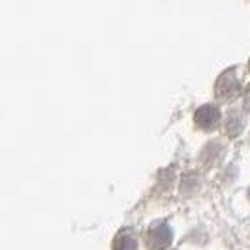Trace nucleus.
<instances>
[{
	"label": "nucleus",
	"mask_w": 250,
	"mask_h": 250,
	"mask_svg": "<svg viewBox=\"0 0 250 250\" xmlns=\"http://www.w3.org/2000/svg\"><path fill=\"white\" fill-rule=\"evenodd\" d=\"M173 229L166 220H156L147 229V245L152 250H166L171 245Z\"/></svg>",
	"instance_id": "f257e3e1"
},
{
	"label": "nucleus",
	"mask_w": 250,
	"mask_h": 250,
	"mask_svg": "<svg viewBox=\"0 0 250 250\" xmlns=\"http://www.w3.org/2000/svg\"><path fill=\"white\" fill-rule=\"evenodd\" d=\"M194 121L200 128L211 130L220 123V109L214 104H205V105L198 107V111L194 115Z\"/></svg>",
	"instance_id": "f03ea898"
},
{
	"label": "nucleus",
	"mask_w": 250,
	"mask_h": 250,
	"mask_svg": "<svg viewBox=\"0 0 250 250\" xmlns=\"http://www.w3.org/2000/svg\"><path fill=\"white\" fill-rule=\"evenodd\" d=\"M113 250H138V239L130 229H123L113 241Z\"/></svg>",
	"instance_id": "7ed1b4c3"
}]
</instances>
